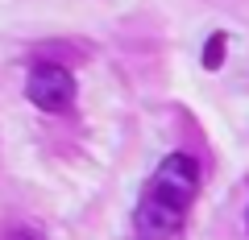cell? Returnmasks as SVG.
<instances>
[{
  "mask_svg": "<svg viewBox=\"0 0 249 240\" xmlns=\"http://www.w3.org/2000/svg\"><path fill=\"white\" fill-rule=\"evenodd\" d=\"M196 195H199V161L191 153L162 158L133 207V236L137 240H178Z\"/></svg>",
  "mask_w": 249,
  "mask_h": 240,
  "instance_id": "6da1fadb",
  "label": "cell"
},
{
  "mask_svg": "<svg viewBox=\"0 0 249 240\" xmlns=\"http://www.w3.org/2000/svg\"><path fill=\"white\" fill-rule=\"evenodd\" d=\"M25 96L42 112H67L75 104V75L62 63H37L25 79Z\"/></svg>",
  "mask_w": 249,
  "mask_h": 240,
  "instance_id": "7a4b0ae2",
  "label": "cell"
},
{
  "mask_svg": "<svg viewBox=\"0 0 249 240\" xmlns=\"http://www.w3.org/2000/svg\"><path fill=\"white\" fill-rule=\"evenodd\" d=\"M224 54H229V37L212 33L204 42V71H220V66H224Z\"/></svg>",
  "mask_w": 249,
  "mask_h": 240,
  "instance_id": "3957f363",
  "label": "cell"
},
{
  "mask_svg": "<svg viewBox=\"0 0 249 240\" xmlns=\"http://www.w3.org/2000/svg\"><path fill=\"white\" fill-rule=\"evenodd\" d=\"M4 240H46V236L34 228H13V232H4Z\"/></svg>",
  "mask_w": 249,
  "mask_h": 240,
  "instance_id": "277c9868",
  "label": "cell"
}]
</instances>
